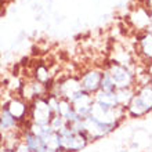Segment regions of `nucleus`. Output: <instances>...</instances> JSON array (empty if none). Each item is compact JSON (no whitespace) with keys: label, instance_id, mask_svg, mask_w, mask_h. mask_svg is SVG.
<instances>
[{"label":"nucleus","instance_id":"f257e3e1","mask_svg":"<svg viewBox=\"0 0 152 152\" xmlns=\"http://www.w3.org/2000/svg\"><path fill=\"white\" fill-rule=\"evenodd\" d=\"M152 87L151 83L136 86L134 94L126 107V112L132 118H141L151 112L152 108Z\"/></svg>","mask_w":152,"mask_h":152},{"label":"nucleus","instance_id":"f03ea898","mask_svg":"<svg viewBox=\"0 0 152 152\" xmlns=\"http://www.w3.org/2000/svg\"><path fill=\"white\" fill-rule=\"evenodd\" d=\"M104 71L108 73L116 88L136 87V73L127 65H122L115 62V61H111L107 69H104Z\"/></svg>","mask_w":152,"mask_h":152},{"label":"nucleus","instance_id":"7ed1b4c3","mask_svg":"<svg viewBox=\"0 0 152 152\" xmlns=\"http://www.w3.org/2000/svg\"><path fill=\"white\" fill-rule=\"evenodd\" d=\"M54 116V112L51 111L50 105H48L47 97H37L33 101L29 102V122L33 124H39V126H44L48 124L51 118Z\"/></svg>","mask_w":152,"mask_h":152},{"label":"nucleus","instance_id":"20e7f679","mask_svg":"<svg viewBox=\"0 0 152 152\" xmlns=\"http://www.w3.org/2000/svg\"><path fill=\"white\" fill-rule=\"evenodd\" d=\"M102 73H104V69L100 68H90L87 71H84L79 77V83L82 90H84L88 94H96L100 90Z\"/></svg>","mask_w":152,"mask_h":152},{"label":"nucleus","instance_id":"39448f33","mask_svg":"<svg viewBox=\"0 0 152 152\" xmlns=\"http://www.w3.org/2000/svg\"><path fill=\"white\" fill-rule=\"evenodd\" d=\"M6 107H7L8 112L11 113V116L18 122V123H22L25 122V119L28 118L29 115V102H26L25 100H22L21 97H12L11 100L6 102Z\"/></svg>","mask_w":152,"mask_h":152},{"label":"nucleus","instance_id":"423d86ee","mask_svg":"<svg viewBox=\"0 0 152 152\" xmlns=\"http://www.w3.org/2000/svg\"><path fill=\"white\" fill-rule=\"evenodd\" d=\"M21 142L26 147L29 152H40L43 151L44 148H47L44 141L40 138L39 136H36L35 133H32L29 129L22 132V136H21Z\"/></svg>","mask_w":152,"mask_h":152},{"label":"nucleus","instance_id":"0eeeda50","mask_svg":"<svg viewBox=\"0 0 152 152\" xmlns=\"http://www.w3.org/2000/svg\"><path fill=\"white\" fill-rule=\"evenodd\" d=\"M18 124L20 123L12 118L11 113L8 112L7 107L3 105L0 108V134L1 136H7L10 133H15Z\"/></svg>","mask_w":152,"mask_h":152},{"label":"nucleus","instance_id":"6e6552de","mask_svg":"<svg viewBox=\"0 0 152 152\" xmlns=\"http://www.w3.org/2000/svg\"><path fill=\"white\" fill-rule=\"evenodd\" d=\"M134 88H136V87L116 88L115 97H116V104H118V107L126 109V107H127V104H129V101L132 100L133 94H134Z\"/></svg>","mask_w":152,"mask_h":152},{"label":"nucleus","instance_id":"1a4fd4ad","mask_svg":"<svg viewBox=\"0 0 152 152\" xmlns=\"http://www.w3.org/2000/svg\"><path fill=\"white\" fill-rule=\"evenodd\" d=\"M137 43L140 47V53L145 57V60H151V33H142L141 36H138Z\"/></svg>","mask_w":152,"mask_h":152},{"label":"nucleus","instance_id":"9d476101","mask_svg":"<svg viewBox=\"0 0 152 152\" xmlns=\"http://www.w3.org/2000/svg\"><path fill=\"white\" fill-rule=\"evenodd\" d=\"M93 97H94V101H97V102H102V104L109 105V107H112V108H116V107H118L115 93H108V91L98 90L96 94H93Z\"/></svg>","mask_w":152,"mask_h":152},{"label":"nucleus","instance_id":"9b49d317","mask_svg":"<svg viewBox=\"0 0 152 152\" xmlns=\"http://www.w3.org/2000/svg\"><path fill=\"white\" fill-rule=\"evenodd\" d=\"M100 90L102 91H108V93H115L116 91V87L113 82L111 80V77L108 76V73L104 71L102 73V79H101V84H100Z\"/></svg>","mask_w":152,"mask_h":152},{"label":"nucleus","instance_id":"f8f14e48","mask_svg":"<svg viewBox=\"0 0 152 152\" xmlns=\"http://www.w3.org/2000/svg\"><path fill=\"white\" fill-rule=\"evenodd\" d=\"M48 126H50V127H51L56 133H58L60 130H62V129L66 126V122L64 120V118H61L60 115H57V113H56V115L51 118V120H50Z\"/></svg>","mask_w":152,"mask_h":152},{"label":"nucleus","instance_id":"ddd939ff","mask_svg":"<svg viewBox=\"0 0 152 152\" xmlns=\"http://www.w3.org/2000/svg\"><path fill=\"white\" fill-rule=\"evenodd\" d=\"M0 152H15V149L7 148V147H4V145H0Z\"/></svg>","mask_w":152,"mask_h":152},{"label":"nucleus","instance_id":"4468645a","mask_svg":"<svg viewBox=\"0 0 152 152\" xmlns=\"http://www.w3.org/2000/svg\"><path fill=\"white\" fill-rule=\"evenodd\" d=\"M118 152H129L127 149H120V151H118Z\"/></svg>","mask_w":152,"mask_h":152},{"label":"nucleus","instance_id":"2eb2a0df","mask_svg":"<svg viewBox=\"0 0 152 152\" xmlns=\"http://www.w3.org/2000/svg\"><path fill=\"white\" fill-rule=\"evenodd\" d=\"M57 152H66V151H57Z\"/></svg>","mask_w":152,"mask_h":152}]
</instances>
